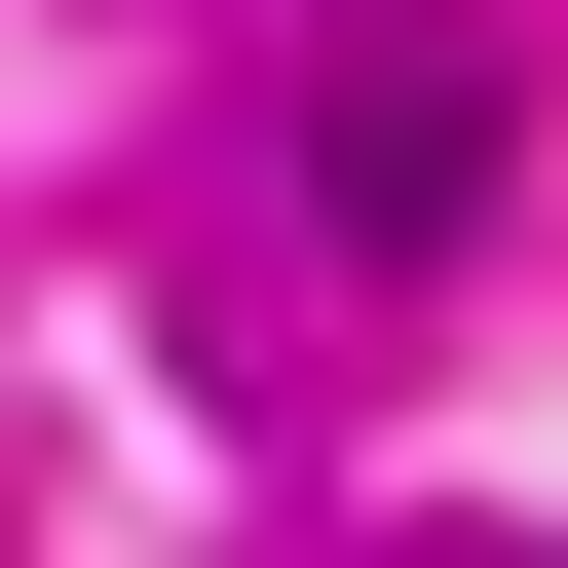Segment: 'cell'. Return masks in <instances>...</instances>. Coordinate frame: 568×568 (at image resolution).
Listing matches in <instances>:
<instances>
[{
  "label": "cell",
  "instance_id": "6da1fadb",
  "mask_svg": "<svg viewBox=\"0 0 568 568\" xmlns=\"http://www.w3.org/2000/svg\"><path fill=\"white\" fill-rule=\"evenodd\" d=\"M304 190H342V265H455V227H493V77H342Z\"/></svg>",
  "mask_w": 568,
  "mask_h": 568
}]
</instances>
